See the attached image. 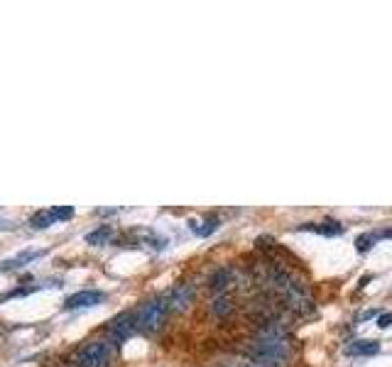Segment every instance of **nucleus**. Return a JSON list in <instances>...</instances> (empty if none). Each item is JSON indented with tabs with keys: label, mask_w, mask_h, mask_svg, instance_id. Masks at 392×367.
<instances>
[{
	"label": "nucleus",
	"mask_w": 392,
	"mask_h": 367,
	"mask_svg": "<svg viewBox=\"0 0 392 367\" xmlns=\"http://www.w3.org/2000/svg\"><path fill=\"white\" fill-rule=\"evenodd\" d=\"M270 286H272L275 294L284 301V306L292 308L294 313L314 311V296H311L309 286H306L294 272L284 269L282 264L270 269Z\"/></svg>",
	"instance_id": "f257e3e1"
},
{
	"label": "nucleus",
	"mask_w": 392,
	"mask_h": 367,
	"mask_svg": "<svg viewBox=\"0 0 392 367\" xmlns=\"http://www.w3.org/2000/svg\"><path fill=\"white\" fill-rule=\"evenodd\" d=\"M289 358L287 338H258L250 348V360L263 367H282Z\"/></svg>",
	"instance_id": "f03ea898"
},
{
	"label": "nucleus",
	"mask_w": 392,
	"mask_h": 367,
	"mask_svg": "<svg viewBox=\"0 0 392 367\" xmlns=\"http://www.w3.org/2000/svg\"><path fill=\"white\" fill-rule=\"evenodd\" d=\"M115 345L113 340H88L74 353V367H110Z\"/></svg>",
	"instance_id": "7ed1b4c3"
},
{
	"label": "nucleus",
	"mask_w": 392,
	"mask_h": 367,
	"mask_svg": "<svg viewBox=\"0 0 392 367\" xmlns=\"http://www.w3.org/2000/svg\"><path fill=\"white\" fill-rule=\"evenodd\" d=\"M169 313H172V308H169L167 296H160V299L147 301V304L135 313V316H137V328H140L142 333H157L164 326V321H167Z\"/></svg>",
	"instance_id": "20e7f679"
},
{
	"label": "nucleus",
	"mask_w": 392,
	"mask_h": 367,
	"mask_svg": "<svg viewBox=\"0 0 392 367\" xmlns=\"http://www.w3.org/2000/svg\"><path fill=\"white\" fill-rule=\"evenodd\" d=\"M137 331H140V328H137L135 313H120V316H115L113 321L108 323V336L110 340H115V343H123V340L132 338Z\"/></svg>",
	"instance_id": "39448f33"
},
{
	"label": "nucleus",
	"mask_w": 392,
	"mask_h": 367,
	"mask_svg": "<svg viewBox=\"0 0 392 367\" xmlns=\"http://www.w3.org/2000/svg\"><path fill=\"white\" fill-rule=\"evenodd\" d=\"M105 301V294L98 289H83V291H76V294H71L69 299L64 301V308L67 311H76V308H93L98 304H103Z\"/></svg>",
	"instance_id": "423d86ee"
},
{
	"label": "nucleus",
	"mask_w": 392,
	"mask_h": 367,
	"mask_svg": "<svg viewBox=\"0 0 392 367\" xmlns=\"http://www.w3.org/2000/svg\"><path fill=\"white\" fill-rule=\"evenodd\" d=\"M164 296H167L172 311H184V308H189V304L194 301V286L192 284H177Z\"/></svg>",
	"instance_id": "0eeeda50"
},
{
	"label": "nucleus",
	"mask_w": 392,
	"mask_h": 367,
	"mask_svg": "<svg viewBox=\"0 0 392 367\" xmlns=\"http://www.w3.org/2000/svg\"><path fill=\"white\" fill-rule=\"evenodd\" d=\"M42 255H45V250H25V252L15 255V257L3 260V262H0V272H13V269H23V267H28L30 262L40 260Z\"/></svg>",
	"instance_id": "6e6552de"
},
{
	"label": "nucleus",
	"mask_w": 392,
	"mask_h": 367,
	"mask_svg": "<svg viewBox=\"0 0 392 367\" xmlns=\"http://www.w3.org/2000/svg\"><path fill=\"white\" fill-rule=\"evenodd\" d=\"M299 231H311V233H319V235H326V238H336V235H343V226L336 221H326V223H304L299 226Z\"/></svg>",
	"instance_id": "1a4fd4ad"
},
{
	"label": "nucleus",
	"mask_w": 392,
	"mask_h": 367,
	"mask_svg": "<svg viewBox=\"0 0 392 367\" xmlns=\"http://www.w3.org/2000/svg\"><path fill=\"white\" fill-rule=\"evenodd\" d=\"M348 355H358V358H370V355L380 353V343L378 340H353L346 348Z\"/></svg>",
	"instance_id": "9d476101"
},
{
	"label": "nucleus",
	"mask_w": 392,
	"mask_h": 367,
	"mask_svg": "<svg viewBox=\"0 0 392 367\" xmlns=\"http://www.w3.org/2000/svg\"><path fill=\"white\" fill-rule=\"evenodd\" d=\"M231 281H233V269L231 267H221V269H216V272L211 274L209 286L216 291V294H226V286H229Z\"/></svg>",
	"instance_id": "9b49d317"
},
{
	"label": "nucleus",
	"mask_w": 392,
	"mask_h": 367,
	"mask_svg": "<svg viewBox=\"0 0 392 367\" xmlns=\"http://www.w3.org/2000/svg\"><path fill=\"white\" fill-rule=\"evenodd\" d=\"M233 311V301L229 294H216V299L211 301V313H214L216 318H226L231 316Z\"/></svg>",
	"instance_id": "f8f14e48"
},
{
	"label": "nucleus",
	"mask_w": 392,
	"mask_h": 367,
	"mask_svg": "<svg viewBox=\"0 0 392 367\" xmlns=\"http://www.w3.org/2000/svg\"><path fill=\"white\" fill-rule=\"evenodd\" d=\"M110 235H113V231H110V226H98L96 231H91L86 235V243L93 245V247H98V245H105L110 240Z\"/></svg>",
	"instance_id": "ddd939ff"
},
{
	"label": "nucleus",
	"mask_w": 392,
	"mask_h": 367,
	"mask_svg": "<svg viewBox=\"0 0 392 367\" xmlns=\"http://www.w3.org/2000/svg\"><path fill=\"white\" fill-rule=\"evenodd\" d=\"M189 226H192V231H194L199 238H206V235H211V233H214L216 228L221 226V223H219V218H206V221H201V223H194V221H192Z\"/></svg>",
	"instance_id": "4468645a"
},
{
	"label": "nucleus",
	"mask_w": 392,
	"mask_h": 367,
	"mask_svg": "<svg viewBox=\"0 0 392 367\" xmlns=\"http://www.w3.org/2000/svg\"><path fill=\"white\" fill-rule=\"evenodd\" d=\"M30 226H33L35 231H45V228L54 226V218H52L50 211H37V214L30 216Z\"/></svg>",
	"instance_id": "2eb2a0df"
},
{
	"label": "nucleus",
	"mask_w": 392,
	"mask_h": 367,
	"mask_svg": "<svg viewBox=\"0 0 392 367\" xmlns=\"http://www.w3.org/2000/svg\"><path fill=\"white\" fill-rule=\"evenodd\" d=\"M380 238H378V233H363V235H358L356 238V252L360 255H365L370 247H373L375 243H378Z\"/></svg>",
	"instance_id": "dca6fc26"
},
{
	"label": "nucleus",
	"mask_w": 392,
	"mask_h": 367,
	"mask_svg": "<svg viewBox=\"0 0 392 367\" xmlns=\"http://www.w3.org/2000/svg\"><path fill=\"white\" fill-rule=\"evenodd\" d=\"M50 214H52V218H54V223L57 221H69V218L74 216V209L71 206H57V209H50Z\"/></svg>",
	"instance_id": "f3484780"
},
{
	"label": "nucleus",
	"mask_w": 392,
	"mask_h": 367,
	"mask_svg": "<svg viewBox=\"0 0 392 367\" xmlns=\"http://www.w3.org/2000/svg\"><path fill=\"white\" fill-rule=\"evenodd\" d=\"M375 326H378V328H390L392 326V313H380L378 321H375Z\"/></svg>",
	"instance_id": "a211bd4d"
},
{
	"label": "nucleus",
	"mask_w": 392,
	"mask_h": 367,
	"mask_svg": "<svg viewBox=\"0 0 392 367\" xmlns=\"http://www.w3.org/2000/svg\"><path fill=\"white\" fill-rule=\"evenodd\" d=\"M370 279H373V276H370V274H365V276H363V279H360L358 289H363V286H365V284H368V281H370Z\"/></svg>",
	"instance_id": "6ab92c4d"
},
{
	"label": "nucleus",
	"mask_w": 392,
	"mask_h": 367,
	"mask_svg": "<svg viewBox=\"0 0 392 367\" xmlns=\"http://www.w3.org/2000/svg\"><path fill=\"white\" fill-rule=\"evenodd\" d=\"M378 238H392V228H388V231L378 233Z\"/></svg>",
	"instance_id": "aec40b11"
}]
</instances>
